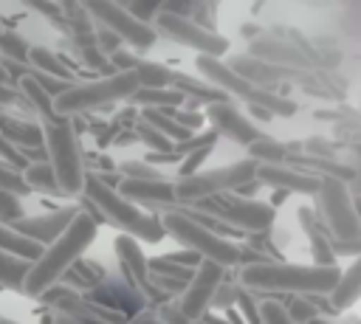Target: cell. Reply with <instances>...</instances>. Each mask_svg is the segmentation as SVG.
Listing matches in <instances>:
<instances>
[{
  "mask_svg": "<svg viewBox=\"0 0 361 324\" xmlns=\"http://www.w3.org/2000/svg\"><path fill=\"white\" fill-rule=\"evenodd\" d=\"M341 279V268L330 265H299V262H254L245 265L237 282L251 293H290V296H319L333 293Z\"/></svg>",
  "mask_w": 361,
  "mask_h": 324,
  "instance_id": "1",
  "label": "cell"
},
{
  "mask_svg": "<svg viewBox=\"0 0 361 324\" xmlns=\"http://www.w3.org/2000/svg\"><path fill=\"white\" fill-rule=\"evenodd\" d=\"M96 231H99L96 220L82 208L79 217L71 223V228L54 245H48L37 262H31L23 296H45L51 287H56V282H62L71 273V268L82 259V254L90 248Z\"/></svg>",
  "mask_w": 361,
  "mask_h": 324,
  "instance_id": "2",
  "label": "cell"
},
{
  "mask_svg": "<svg viewBox=\"0 0 361 324\" xmlns=\"http://www.w3.org/2000/svg\"><path fill=\"white\" fill-rule=\"evenodd\" d=\"M85 197L87 203L102 214L104 223H110L113 228H118L121 234L138 239V242H161L166 237L161 214L152 211H141L135 203H130L127 197L118 194V189H113L110 183H104L99 175H87L85 180Z\"/></svg>",
  "mask_w": 361,
  "mask_h": 324,
  "instance_id": "3",
  "label": "cell"
},
{
  "mask_svg": "<svg viewBox=\"0 0 361 324\" xmlns=\"http://www.w3.org/2000/svg\"><path fill=\"white\" fill-rule=\"evenodd\" d=\"M161 223H164L166 237H172L180 248L195 251L200 259L217 262L223 268H234L243 259V248H237V242L214 234L200 220H195L189 211H178V208L166 211V214H161Z\"/></svg>",
  "mask_w": 361,
  "mask_h": 324,
  "instance_id": "4",
  "label": "cell"
},
{
  "mask_svg": "<svg viewBox=\"0 0 361 324\" xmlns=\"http://www.w3.org/2000/svg\"><path fill=\"white\" fill-rule=\"evenodd\" d=\"M45 130V152H48V163L62 186V192L68 197L85 194V158H82V147H79V135L76 127L71 124V118L56 121V124H42Z\"/></svg>",
  "mask_w": 361,
  "mask_h": 324,
  "instance_id": "5",
  "label": "cell"
},
{
  "mask_svg": "<svg viewBox=\"0 0 361 324\" xmlns=\"http://www.w3.org/2000/svg\"><path fill=\"white\" fill-rule=\"evenodd\" d=\"M257 180V161L245 158V161H237V163H228V166H220V169H203L197 175H189V177H178L175 180V197L178 203H206V200H214V197H223V194H237L243 186L254 183Z\"/></svg>",
  "mask_w": 361,
  "mask_h": 324,
  "instance_id": "6",
  "label": "cell"
},
{
  "mask_svg": "<svg viewBox=\"0 0 361 324\" xmlns=\"http://www.w3.org/2000/svg\"><path fill=\"white\" fill-rule=\"evenodd\" d=\"M138 87L141 85L133 70L130 73H107L93 82H76L68 93H62L56 99V113L62 118H71L76 113H90V110H99V107H107L116 101H130Z\"/></svg>",
  "mask_w": 361,
  "mask_h": 324,
  "instance_id": "7",
  "label": "cell"
},
{
  "mask_svg": "<svg viewBox=\"0 0 361 324\" xmlns=\"http://www.w3.org/2000/svg\"><path fill=\"white\" fill-rule=\"evenodd\" d=\"M316 211L324 231L338 242H361V217L347 180L322 177L316 192Z\"/></svg>",
  "mask_w": 361,
  "mask_h": 324,
  "instance_id": "8",
  "label": "cell"
},
{
  "mask_svg": "<svg viewBox=\"0 0 361 324\" xmlns=\"http://www.w3.org/2000/svg\"><path fill=\"white\" fill-rule=\"evenodd\" d=\"M197 211L231 225L234 231L245 228V231H265L276 211L274 206L268 203H259L254 197H240V194H223V197H214V200H206V203H195Z\"/></svg>",
  "mask_w": 361,
  "mask_h": 324,
  "instance_id": "9",
  "label": "cell"
},
{
  "mask_svg": "<svg viewBox=\"0 0 361 324\" xmlns=\"http://www.w3.org/2000/svg\"><path fill=\"white\" fill-rule=\"evenodd\" d=\"M155 34L158 37H166L189 51H195L197 56H223L228 51V39L203 28L200 23H195L192 17H178V14H169V11H161L158 20L152 23Z\"/></svg>",
  "mask_w": 361,
  "mask_h": 324,
  "instance_id": "10",
  "label": "cell"
},
{
  "mask_svg": "<svg viewBox=\"0 0 361 324\" xmlns=\"http://www.w3.org/2000/svg\"><path fill=\"white\" fill-rule=\"evenodd\" d=\"M85 8H87V14L93 17V23H96L99 28L110 31L113 37H118L121 42H127V45L135 48V51H147V48H152L155 39H158V34H155L152 25L138 23V20H135L124 6H118V3H110V0H90V3H85Z\"/></svg>",
  "mask_w": 361,
  "mask_h": 324,
  "instance_id": "11",
  "label": "cell"
},
{
  "mask_svg": "<svg viewBox=\"0 0 361 324\" xmlns=\"http://www.w3.org/2000/svg\"><path fill=\"white\" fill-rule=\"evenodd\" d=\"M223 276H226V268H223V265L203 259L200 268L195 270L192 282L186 285L180 301H178L180 313H183L186 318H192V321H200V318L206 316V310L214 304V296H217V290H220V285H223Z\"/></svg>",
  "mask_w": 361,
  "mask_h": 324,
  "instance_id": "12",
  "label": "cell"
},
{
  "mask_svg": "<svg viewBox=\"0 0 361 324\" xmlns=\"http://www.w3.org/2000/svg\"><path fill=\"white\" fill-rule=\"evenodd\" d=\"M206 121L212 124V130H214L220 138H228L231 144L245 147V149H251V147L262 138L259 127H257L245 113H240V107H237L234 101L209 104V107H206Z\"/></svg>",
  "mask_w": 361,
  "mask_h": 324,
  "instance_id": "13",
  "label": "cell"
},
{
  "mask_svg": "<svg viewBox=\"0 0 361 324\" xmlns=\"http://www.w3.org/2000/svg\"><path fill=\"white\" fill-rule=\"evenodd\" d=\"M113 248H116V256H118L121 279H124L133 290H138L144 299H147V293H149V296H161V290H158L155 282H152L149 259L144 256L141 242L133 239V237H127V234H118L116 242H113Z\"/></svg>",
  "mask_w": 361,
  "mask_h": 324,
  "instance_id": "14",
  "label": "cell"
},
{
  "mask_svg": "<svg viewBox=\"0 0 361 324\" xmlns=\"http://www.w3.org/2000/svg\"><path fill=\"white\" fill-rule=\"evenodd\" d=\"M79 211H82L79 206H62V208H56V211L23 217V220L14 223L11 228H14L17 234H23L25 239L37 242L39 248H48V245H54V242L71 228V223L79 217Z\"/></svg>",
  "mask_w": 361,
  "mask_h": 324,
  "instance_id": "15",
  "label": "cell"
},
{
  "mask_svg": "<svg viewBox=\"0 0 361 324\" xmlns=\"http://www.w3.org/2000/svg\"><path fill=\"white\" fill-rule=\"evenodd\" d=\"M87 301H93L96 307H102V310H110V313H116V316H121L124 321H127V316H138V313H144L141 307H144V296L138 293V290H133L124 279H102L93 290H87Z\"/></svg>",
  "mask_w": 361,
  "mask_h": 324,
  "instance_id": "16",
  "label": "cell"
},
{
  "mask_svg": "<svg viewBox=\"0 0 361 324\" xmlns=\"http://www.w3.org/2000/svg\"><path fill=\"white\" fill-rule=\"evenodd\" d=\"M195 65H197V70H200V76L212 85V87H217V90H223L231 101L234 99H240V101H245L257 87L251 85V82H245L228 62H223V59H217V56H197L195 59Z\"/></svg>",
  "mask_w": 361,
  "mask_h": 324,
  "instance_id": "17",
  "label": "cell"
},
{
  "mask_svg": "<svg viewBox=\"0 0 361 324\" xmlns=\"http://www.w3.org/2000/svg\"><path fill=\"white\" fill-rule=\"evenodd\" d=\"M118 194L127 197L130 203H144L149 208H158V211H175L180 203L175 197V183L169 180H121L118 183Z\"/></svg>",
  "mask_w": 361,
  "mask_h": 324,
  "instance_id": "18",
  "label": "cell"
},
{
  "mask_svg": "<svg viewBox=\"0 0 361 324\" xmlns=\"http://www.w3.org/2000/svg\"><path fill=\"white\" fill-rule=\"evenodd\" d=\"M257 183H265L271 189H282L285 194H313L319 192V177L310 172H299L293 166H259L257 163Z\"/></svg>",
  "mask_w": 361,
  "mask_h": 324,
  "instance_id": "19",
  "label": "cell"
},
{
  "mask_svg": "<svg viewBox=\"0 0 361 324\" xmlns=\"http://www.w3.org/2000/svg\"><path fill=\"white\" fill-rule=\"evenodd\" d=\"M248 54L262 62H271L276 68H285V70H307L313 65V59L299 45H288V42H276V39H257Z\"/></svg>",
  "mask_w": 361,
  "mask_h": 324,
  "instance_id": "20",
  "label": "cell"
},
{
  "mask_svg": "<svg viewBox=\"0 0 361 324\" xmlns=\"http://www.w3.org/2000/svg\"><path fill=\"white\" fill-rule=\"evenodd\" d=\"M0 135L6 141H11L20 149H39L45 147V130L42 124L25 121V118H14L6 110H0Z\"/></svg>",
  "mask_w": 361,
  "mask_h": 324,
  "instance_id": "21",
  "label": "cell"
},
{
  "mask_svg": "<svg viewBox=\"0 0 361 324\" xmlns=\"http://www.w3.org/2000/svg\"><path fill=\"white\" fill-rule=\"evenodd\" d=\"M327 299H330V310L333 313L350 310L361 299V256H355L353 265L347 270H341V279H338V285L333 287V293Z\"/></svg>",
  "mask_w": 361,
  "mask_h": 324,
  "instance_id": "22",
  "label": "cell"
},
{
  "mask_svg": "<svg viewBox=\"0 0 361 324\" xmlns=\"http://www.w3.org/2000/svg\"><path fill=\"white\" fill-rule=\"evenodd\" d=\"M17 90L25 96V101L34 107V113H39L42 116V124H56V121H65L59 113H56V99L31 76V70H28V76H23L20 79V85H17Z\"/></svg>",
  "mask_w": 361,
  "mask_h": 324,
  "instance_id": "23",
  "label": "cell"
},
{
  "mask_svg": "<svg viewBox=\"0 0 361 324\" xmlns=\"http://www.w3.org/2000/svg\"><path fill=\"white\" fill-rule=\"evenodd\" d=\"M28 68H34V70H39V73H45V76H54V79H62V82H73V85H76V79H73V73L68 70L65 59L56 56V51H51V48H45V45H34V48H31Z\"/></svg>",
  "mask_w": 361,
  "mask_h": 324,
  "instance_id": "24",
  "label": "cell"
},
{
  "mask_svg": "<svg viewBox=\"0 0 361 324\" xmlns=\"http://www.w3.org/2000/svg\"><path fill=\"white\" fill-rule=\"evenodd\" d=\"M23 177H25V183H28L31 192H39V194H48V197H68L62 192V186H59V180H56V175H54V169H51L48 161L31 163L23 172Z\"/></svg>",
  "mask_w": 361,
  "mask_h": 324,
  "instance_id": "25",
  "label": "cell"
},
{
  "mask_svg": "<svg viewBox=\"0 0 361 324\" xmlns=\"http://www.w3.org/2000/svg\"><path fill=\"white\" fill-rule=\"evenodd\" d=\"M0 251H3V254H11V256H20V259H28V262H37L45 248H39L37 242L25 239V237L17 234L11 225L0 223Z\"/></svg>",
  "mask_w": 361,
  "mask_h": 324,
  "instance_id": "26",
  "label": "cell"
},
{
  "mask_svg": "<svg viewBox=\"0 0 361 324\" xmlns=\"http://www.w3.org/2000/svg\"><path fill=\"white\" fill-rule=\"evenodd\" d=\"M130 104H141L144 110H178L180 104H186V99L175 87H166V90H144V87H138L133 93Z\"/></svg>",
  "mask_w": 361,
  "mask_h": 324,
  "instance_id": "27",
  "label": "cell"
},
{
  "mask_svg": "<svg viewBox=\"0 0 361 324\" xmlns=\"http://www.w3.org/2000/svg\"><path fill=\"white\" fill-rule=\"evenodd\" d=\"M133 73L138 76V85L144 90H166V87H172V79H175L172 68H166L161 62H147V59H138Z\"/></svg>",
  "mask_w": 361,
  "mask_h": 324,
  "instance_id": "28",
  "label": "cell"
},
{
  "mask_svg": "<svg viewBox=\"0 0 361 324\" xmlns=\"http://www.w3.org/2000/svg\"><path fill=\"white\" fill-rule=\"evenodd\" d=\"M31 42L17 34V31H3L0 34V59L6 62H17V65H28V56H31Z\"/></svg>",
  "mask_w": 361,
  "mask_h": 324,
  "instance_id": "29",
  "label": "cell"
},
{
  "mask_svg": "<svg viewBox=\"0 0 361 324\" xmlns=\"http://www.w3.org/2000/svg\"><path fill=\"white\" fill-rule=\"evenodd\" d=\"M138 141L147 144L152 155H169V152H175V144L164 132H158L152 124H141L138 127Z\"/></svg>",
  "mask_w": 361,
  "mask_h": 324,
  "instance_id": "30",
  "label": "cell"
},
{
  "mask_svg": "<svg viewBox=\"0 0 361 324\" xmlns=\"http://www.w3.org/2000/svg\"><path fill=\"white\" fill-rule=\"evenodd\" d=\"M0 192H11V194H17V197L31 194V189H28V183H25V177H23V172L14 169V166H8L6 161H0Z\"/></svg>",
  "mask_w": 361,
  "mask_h": 324,
  "instance_id": "31",
  "label": "cell"
},
{
  "mask_svg": "<svg viewBox=\"0 0 361 324\" xmlns=\"http://www.w3.org/2000/svg\"><path fill=\"white\" fill-rule=\"evenodd\" d=\"M25 217V208H23V197L11 194V192H0V223L6 225H14Z\"/></svg>",
  "mask_w": 361,
  "mask_h": 324,
  "instance_id": "32",
  "label": "cell"
},
{
  "mask_svg": "<svg viewBox=\"0 0 361 324\" xmlns=\"http://www.w3.org/2000/svg\"><path fill=\"white\" fill-rule=\"evenodd\" d=\"M259 318H262V324H296L288 316V310L282 307V301H276V299L259 301Z\"/></svg>",
  "mask_w": 361,
  "mask_h": 324,
  "instance_id": "33",
  "label": "cell"
},
{
  "mask_svg": "<svg viewBox=\"0 0 361 324\" xmlns=\"http://www.w3.org/2000/svg\"><path fill=\"white\" fill-rule=\"evenodd\" d=\"M121 175H127V180H164V175L147 161H127L121 166Z\"/></svg>",
  "mask_w": 361,
  "mask_h": 324,
  "instance_id": "34",
  "label": "cell"
},
{
  "mask_svg": "<svg viewBox=\"0 0 361 324\" xmlns=\"http://www.w3.org/2000/svg\"><path fill=\"white\" fill-rule=\"evenodd\" d=\"M161 324H197V321H192V318H186L183 313H180V307L178 304H166L164 310H161Z\"/></svg>",
  "mask_w": 361,
  "mask_h": 324,
  "instance_id": "35",
  "label": "cell"
},
{
  "mask_svg": "<svg viewBox=\"0 0 361 324\" xmlns=\"http://www.w3.org/2000/svg\"><path fill=\"white\" fill-rule=\"evenodd\" d=\"M127 324H161V318H158L155 313H147V310H144V313L133 316V318H130Z\"/></svg>",
  "mask_w": 361,
  "mask_h": 324,
  "instance_id": "36",
  "label": "cell"
},
{
  "mask_svg": "<svg viewBox=\"0 0 361 324\" xmlns=\"http://www.w3.org/2000/svg\"><path fill=\"white\" fill-rule=\"evenodd\" d=\"M11 101H14V87L0 85V110H3V107H8Z\"/></svg>",
  "mask_w": 361,
  "mask_h": 324,
  "instance_id": "37",
  "label": "cell"
},
{
  "mask_svg": "<svg viewBox=\"0 0 361 324\" xmlns=\"http://www.w3.org/2000/svg\"><path fill=\"white\" fill-rule=\"evenodd\" d=\"M0 85H8V87H14V85H11V79H8V73H6V68H3V62H0Z\"/></svg>",
  "mask_w": 361,
  "mask_h": 324,
  "instance_id": "38",
  "label": "cell"
},
{
  "mask_svg": "<svg viewBox=\"0 0 361 324\" xmlns=\"http://www.w3.org/2000/svg\"><path fill=\"white\" fill-rule=\"evenodd\" d=\"M355 208H358V217H361V197H355Z\"/></svg>",
  "mask_w": 361,
  "mask_h": 324,
  "instance_id": "39",
  "label": "cell"
},
{
  "mask_svg": "<svg viewBox=\"0 0 361 324\" xmlns=\"http://www.w3.org/2000/svg\"><path fill=\"white\" fill-rule=\"evenodd\" d=\"M0 324H17V321H8V318H0Z\"/></svg>",
  "mask_w": 361,
  "mask_h": 324,
  "instance_id": "40",
  "label": "cell"
},
{
  "mask_svg": "<svg viewBox=\"0 0 361 324\" xmlns=\"http://www.w3.org/2000/svg\"><path fill=\"white\" fill-rule=\"evenodd\" d=\"M0 34H3V25H0Z\"/></svg>",
  "mask_w": 361,
  "mask_h": 324,
  "instance_id": "41",
  "label": "cell"
}]
</instances>
